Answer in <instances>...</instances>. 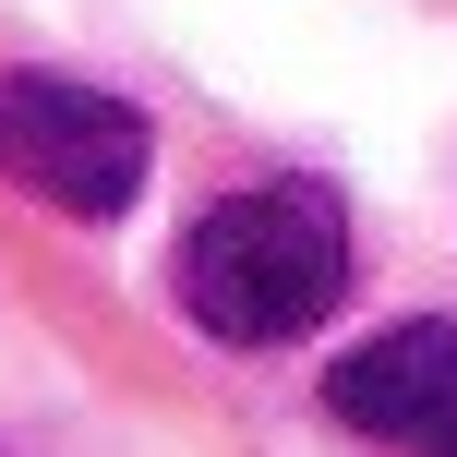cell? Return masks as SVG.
Wrapping results in <instances>:
<instances>
[{
    "instance_id": "cell-2",
    "label": "cell",
    "mask_w": 457,
    "mask_h": 457,
    "mask_svg": "<svg viewBox=\"0 0 457 457\" xmlns=\"http://www.w3.org/2000/svg\"><path fill=\"white\" fill-rule=\"evenodd\" d=\"M0 169L61 217H133L145 169H157V133H145L133 96L61 85V72H12L0 85Z\"/></svg>"
},
{
    "instance_id": "cell-4",
    "label": "cell",
    "mask_w": 457,
    "mask_h": 457,
    "mask_svg": "<svg viewBox=\"0 0 457 457\" xmlns=\"http://www.w3.org/2000/svg\"><path fill=\"white\" fill-rule=\"evenodd\" d=\"M434 457H457V445H434Z\"/></svg>"
},
{
    "instance_id": "cell-3",
    "label": "cell",
    "mask_w": 457,
    "mask_h": 457,
    "mask_svg": "<svg viewBox=\"0 0 457 457\" xmlns=\"http://www.w3.org/2000/svg\"><path fill=\"white\" fill-rule=\"evenodd\" d=\"M325 410H337L349 434H386V445H457V313L361 337L325 373Z\"/></svg>"
},
{
    "instance_id": "cell-1",
    "label": "cell",
    "mask_w": 457,
    "mask_h": 457,
    "mask_svg": "<svg viewBox=\"0 0 457 457\" xmlns=\"http://www.w3.org/2000/svg\"><path fill=\"white\" fill-rule=\"evenodd\" d=\"M337 301H349V217L313 181H253L228 205H205L181 241V313L228 349L313 337Z\"/></svg>"
}]
</instances>
